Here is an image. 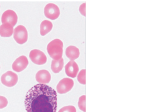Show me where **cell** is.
Here are the masks:
<instances>
[{"instance_id":"6da1fadb","label":"cell","mask_w":148,"mask_h":112,"mask_svg":"<svg viewBox=\"0 0 148 112\" xmlns=\"http://www.w3.org/2000/svg\"><path fill=\"white\" fill-rule=\"evenodd\" d=\"M24 105L27 112H56L57 93L47 85L37 84L27 93Z\"/></svg>"},{"instance_id":"7a4b0ae2","label":"cell","mask_w":148,"mask_h":112,"mask_svg":"<svg viewBox=\"0 0 148 112\" xmlns=\"http://www.w3.org/2000/svg\"><path fill=\"white\" fill-rule=\"evenodd\" d=\"M63 47L62 41L59 39H55L49 43L47 50L51 58L55 60H59L62 58Z\"/></svg>"},{"instance_id":"3957f363","label":"cell","mask_w":148,"mask_h":112,"mask_svg":"<svg viewBox=\"0 0 148 112\" xmlns=\"http://www.w3.org/2000/svg\"><path fill=\"white\" fill-rule=\"evenodd\" d=\"M14 38L18 44L22 45L27 42L28 39V33L24 26L19 25L14 29Z\"/></svg>"},{"instance_id":"277c9868","label":"cell","mask_w":148,"mask_h":112,"mask_svg":"<svg viewBox=\"0 0 148 112\" xmlns=\"http://www.w3.org/2000/svg\"><path fill=\"white\" fill-rule=\"evenodd\" d=\"M18 75L15 73L9 71L2 75L1 77L2 83L8 87H12L16 85L18 81Z\"/></svg>"},{"instance_id":"5b68a950","label":"cell","mask_w":148,"mask_h":112,"mask_svg":"<svg viewBox=\"0 0 148 112\" xmlns=\"http://www.w3.org/2000/svg\"><path fill=\"white\" fill-rule=\"evenodd\" d=\"M74 82L73 80L70 78H64L59 82L56 89L58 93L64 94L71 91L73 87Z\"/></svg>"},{"instance_id":"8992f818","label":"cell","mask_w":148,"mask_h":112,"mask_svg":"<svg viewBox=\"0 0 148 112\" xmlns=\"http://www.w3.org/2000/svg\"><path fill=\"white\" fill-rule=\"evenodd\" d=\"M60 9L54 3H49L45 6L44 14L47 18L52 20L57 19L60 15Z\"/></svg>"},{"instance_id":"52a82bcc","label":"cell","mask_w":148,"mask_h":112,"mask_svg":"<svg viewBox=\"0 0 148 112\" xmlns=\"http://www.w3.org/2000/svg\"><path fill=\"white\" fill-rule=\"evenodd\" d=\"M29 56L31 61L37 65H43L47 61V56L45 54L37 49L32 50L30 52Z\"/></svg>"},{"instance_id":"ba28073f","label":"cell","mask_w":148,"mask_h":112,"mask_svg":"<svg viewBox=\"0 0 148 112\" xmlns=\"http://www.w3.org/2000/svg\"><path fill=\"white\" fill-rule=\"evenodd\" d=\"M17 19L18 17L16 13L13 10H8L3 14L1 16V22L2 24L9 23L14 27L17 23Z\"/></svg>"},{"instance_id":"9c48e42d","label":"cell","mask_w":148,"mask_h":112,"mask_svg":"<svg viewBox=\"0 0 148 112\" xmlns=\"http://www.w3.org/2000/svg\"><path fill=\"white\" fill-rule=\"evenodd\" d=\"M29 62L26 56H21L16 59L12 64V69L16 72H21L27 68Z\"/></svg>"},{"instance_id":"30bf717a","label":"cell","mask_w":148,"mask_h":112,"mask_svg":"<svg viewBox=\"0 0 148 112\" xmlns=\"http://www.w3.org/2000/svg\"><path fill=\"white\" fill-rule=\"evenodd\" d=\"M51 75L47 70L42 69L38 71L36 75V81L40 84H47L51 80Z\"/></svg>"},{"instance_id":"8fae6325","label":"cell","mask_w":148,"mask_h":112,"mask_svg":"<svg viewBox=\"0 0 148 112\" xmlns=\"http://www.w3.org/2000/svg\"><path fill=\"white\" fill-rule=\"evenodd\" d=\"M65 71L67 75L71 78L76 77L79 71V68L76 62L74 60H70L65 67Z\"/></svg>"},{"instance_id":"7c38bea8","label":"cell","mask_w":148,"mask_h":112,"mask_svg":"<svg viewBox=\"0 0 148 112\" xmlns=\"http://www.w3.org/2000/svg\"><path fill=\"white\" fill-rule=\"evenodd\" d=\"M13 26L9 23H3L0 26V35L1 37H10L13 35Z\"/></svg>"},{"instance_id":"4fadbf2b","label":"cell","mask_w":148,"mask_h":112,"mask_svg":"<svg viewBox=\"0 0 148 112\" xmlns=\"http://www.w3.org/2000/svg\"><path fill=\"white\" fill-rule=\"evenodd\" d=\"M66 54L67 57L71 60L77 59L80 55V52L78 48L74 46H69L66 49Z\"/></svg>"},{"instance_id":"5bb4252c","label":"cell","mask_w":148,"mask_h":112,"mask_svg":"<svg viewBox=\"0 0 148 112\" xmlns=\"http://www.w3.org/2000/svg\"><path fill=\"white\" fill-rule=\"evenodd\" d=\"M53 23L50 21L45 20L41 22L40 26V33L42 36L46 35L51 31L53 28Z\"/></svg>"},{"instance_id":"9a60e30c","label":"cell","mask_w":148,"mask_h":112,"mask_svg":"<svg viewBox=\"0 0 148 112\" xmlns=\"http://www.w3.org/2000/svg\"><path fill=\"white\" fill-rule=\"evenodd\" d=\"M64 67V60L62 58L59 60H53L52 61L51 67L52 71L55 73H60Z\"/></svg>"},{"instance_id":"2e32d148","label":"cell","mask_w":148,"mask_h":112,"mask_svg":"<svg viewBox=\"0 0 148 112\" xmlns=\"http://www.w3.org/2000/svg\"><path fill=\"white\" fill-rule=\"evenodd\" d=\"M86 96L82 95L80 97L78 102V106L80 110L86 112Z\"/></svg>"},{"instance_id":"e0dca14e","label":"cell","mask_w":148,"mask_h":112,"mask_svg":"<svg viewBox=\"0 0 148 112\" xmlns=\"http://www.w3.org/2000/svg\"><path fill=\"white\" fill-rule=\"evenodd\" d=\"M78 82L82 85L86 84V70L82 69L80 71L77 77Z\"/></svg>"},{"instance_id":"ac0fdd59","label":"cell","mask_w":148,"mask_h":112,"mask_svg":"<svg viewBox=\"0 0 148 112\" xmlns=\"http://www.w3.org/2000/svg\"><path fill=\"white\" fill-rule=\"evenodd\" d=\"M58 112H76V109L73 106H68L62 107Z\"/></svg>"},{"instance_id":"d6986e66","label":"cell","mask_w":148,"mask_h":112,"mask_svg":"<svg viewBox=\"0 0 148 112\" xmlns=\"http://www.w3.org/2000/svg\"><path fill=\"white\" fill-rule=\"evenodd\" d=\"M8 104V100L5 97L0 96V109L5 108Z\"/></svg>"},{"instance_id":"ffe728a7","label":"cell","mask_w":148,"mask_h":112,"mask_svg":"<svg viewBox=\"0 0 148 112\" xmlns=\"http://www.w3.org/2000/svg\"><path fill=\"white\" fill-rule=\"evenodd\" d=\"M85 3H83L80 6L79 11L83 15L85 16Z\"/></svg>"}]
</instances>
